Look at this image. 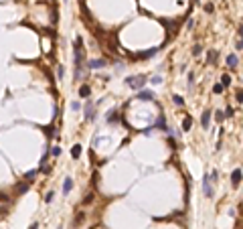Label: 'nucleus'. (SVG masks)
Listing matches in <instances>:
<instances>
[{"label":"nucleus","instance_id":"nucleus-1","mask_svg":"<svg viewBox=\"0 0 243 229\" xmlns=\"http://www.w3.org/2000/svg\"><path fill=\"white\" fill-rule=\"evenodd\" d=\"M73 55H75V77H81V69H83V41H81L79 37L75 39V51H73Z\"/></svg>","mask_w":243,"mask_h":229},{"label":"nucleus","instance_id":"nucleus-2","mask_svg":"<svg viewBox=\"0 0 243 229\" xmlns=\"http://www.w3.org/2000/svg\"><path fill=\"white\" fill-rule=\"evenodd\" d=\"M144 81H146L144 75H132V77H128L126 79V83L130 85V87H134V89H140V87L144 85Z\"/></svg>","mask_w":243,"mask_h":229},{"label":"nucleus","instance_id":"nucleus-3","mask_svg":"<svg viewBox=\"0 0 243 229\" xmlns=\"http://www.w3.org/2000/svg\"><path fill=\"white\" fill-rule=\"evenodd\" d=\"M83 110H85V120H87V122H93V120H95V112H93V103L89 102V100L85 102V108H83Z\"/></svg>","mask_w":243,"mask_h":229},{"label":"nucleus","instance_id":"nucleus-4","mask_svg":"<svg viewBox=\"0 0 243 229\" xmlns=\"http://www.w3.org/2000/svg\"><path fill=\"white\" fill-rule=\"evenodd\" d=\"M203 193H205V197H209V199L215 195V193H213V187H211V179H209V176H205V179H203Z\"/></svg>","mask_w":243,"mask_h":229},{"label":"nucleus","instance_id":"nucleus-5","mask_svg":"<svg viewBox=\"0 0 243 229\" xmlns=\"http://www.w3.org/2000/svg\"><path fill=\"white\" fill-rule=\"evenodd\" d=\"M241 179H243V172L239 170V168H237V170H233V174H231V184H233V187H239Z\"/></svg>","mask_w":243,"mask_h":229},{"label":"nucleus","instance_id":"nucleus-6","mask_svg":"<svg viewBox=\"0 0 243 229\" xmlns=\"http://www.w3.org/2000/svg\"><path fill=\"white\" fill-rule=\"evenodd\" d=\"M87 67H89V69L105 67V61H104V59H91V61H87Z\"/></svg>","mask_w":243,"mask_h":229},{"label":"nucleus","instance_id":"nucleus-7","mask_svg":"<svg viewBox=\"0 0 243 229\" xmlns=\"http://www.w3.org/2000/svg\"><path fill=\"white\" fill-rule=\"evenodd\" d=\"M71 189H73V179H69V176H67V179L63 181V195H69Z\"/></svg>","mask_w":243,"mask_h":229},{"label":"nucleus","instance_id":"nucleus-8","mask_svg":"<svg viewBox=\"0 0 243 229\" xmlns=\"http://www.w3.org/2000/svg\"><path fill=\"white\" fill-rule=\"evenodd\" d=\"M83 221H85V213H83V211H79V213L75 215V219L71 221V225H73V227H79Z\"/></svg>","mask_w":243,"mask_h":229},{"label":"nucleus","instance_id":"nucleus-9","mask_svg":"<svg viewBox=\"0 0 243 229\" xmlns=\"http://www.w3.org/2000/svg\"><path fill=\"white\" fill-rule=\"evenodd\" d=\"M156 51H158V49H148V51L138 53V55H134V57L136 59H148V57H152V55H156Z\"/></svg>","mask_w":243,"mask_h":229},{"label":"nucleus","instance_id":"nucleus-10","mask_svg":"<svg viewBox=\"0 0 243 229\" xmlns=\"http://www.w3.org/2000/svg\"><path fill=\"white\" fill-rule=\"evenodd\" d=\"M138 100H142V102H150V100H154V93L152 91H140Z\"/></svg>","mask_w":243,"mask_h":229},{"label":"nucleus","instance_id":"nucleus-11","mask_svg":"<svg viewBox=\"0 0 243 229\" xmlns=\"http://www.w3.org/2000/svg\"><path fill=\"white\" fill-rule=\"evenodd\" d=\"M209 122H211V112H203V118H201V126L203 128H209Z\"/></svg>","mask_w":243,"mask_h":229},{"label":"nucleus","instance_id":"nucleus-12","mask_svg":"<svg viewBox=\"0 0 243 229\" xmlns=\"http://www.w3.org/2000/svg\"><path fill=\"white\" fill-rule=\"evenodd\" d=\"M207 61L211 63V65H215V63L219 61V55H217V51H209V57H207Z\"/></svg>","mask_w":243,"mask_h":229},{"label":"nucleus","instance_id":"nucleus-13","mask_svg":"<svg viewBox=\"0 0 243 229\" xmlns=\"http://www.w3.org/2000/svg\"><path fill=\"white\" fill-rule=\"evenodd\" d=\"M89 93H91V87H89V85H81L79 87V95L81 97H89Z\"/></svg>","mask_w":243,"mask_h":229},{"label":"nucleus","instance_id":"nucleus-14","mask_svg":"<svg viewBox=\"0 0 243 229\" xmlns=\"http://www.w3.org/2000/svg\"><path fill=\"white\" fill-rule=\"evenodd\" d=\"M237 63H239V59L235 57V55H229V57H227V65H229L231 69H235V67H237Z\"/></svg>","mask_w":243,"mask_h":229},{"label":"nucleus","instance_id":"nucleus-15","mask_svg":"<svg viewBox=\"0 0 243 229\" xmlns=\"http://www.w3.org/2000/svg\"><path fill=\"white\" fill-rule=\"evenodd\" d=\"M190 126H193V118H190V116H186L185 122H182V130H185V132H188V130H190Z\"/></svg>","mask_w":243,"mask_h":229},{"label":"nucleus","instance_id":"nucleus-16","mask_svg":"<svg viewBox=\"0 0 243 229\" xmlns=\"http://www.w3.org/2000/svg\"><path fill=\"white\" fill-rule=\"evenodd\" d=\"M71 156H73V158H79L81 156V146L79 144H75V146L71 148Z\"/></svg>","mask_w":243,"mask_h":229},{"label":"nucleus","instance_id":"nucleus-17","mask_svg":"<svg viewBox=\"0 0 243 229\" xmlns=\"http://www.w3.org/2000/svg\"><path fill=\"white\" fill-rule=\"evenodd\" d=\"M51 154L57 158V156H61V146H51Z\"/></svg>","mask_w":243,"mask_h":229},{"label":"nucleus","instance_id":"nucleus-18","mask_svg":"<svg viewBox=\"0 0 243 229\" xmlns=\"http://www.w3.org/2000/svg\"><path fill=\"white\" fill-rule=\"evenodd\" d=\"M221 81H223V87H225V85H229V83H231V77H229V73H223Z\"/></svg>","mask_w":243,"mask_h":229},{"label":"nucleus","instance_id":"nucleus-19","mask_svg":"<svg viewBox=\"0 0 243 229\" xmlns=\"http://www.w3.org/2000/svg\"><path fill=\"white\" fill-rule=\"evenodd\" d=\"M91 201H93V193H87V195H85V199H83V205H89Z\"/></svg>","mask_w":243,"mask_h":229},{"label":"nucleus","instance_id":"nucleus-20","mask_svg":"<svg viewBox=\"0 0 243 229\" xmlns=\"http://www.w3.org/2000/svg\"><path fill=\"white\" fill-rule=\"evenodd\" d=\"M223 89H225V87H223V83H217V85H213V91H215V93H223Z\"/></svg>","mask_w":243,"mask_h":229},{"label":"nucleus","instance_id":"nucleus-21","mask_svg":"<svg viewBox=\"0 0 243 229\" xmlns=\"http://www.w3.org/2000/svg\"><path fill=\"white\" fill-rule=\"evenodd\" d=\"M215 120H217V122H223V120H225V114H223V112H215Z\"/></svg>","mask_w":243,"mask_h":229},{"label":"nucleus","instance_id":"nucleus-22","mask_svg":"<svg viewBox=\"0 0 243 229\" xmlns=\"http://www.w3.org/2000/svg\"><path fill=\"white\" fill-rule=\"evenodd\" d=\"M45 132H47V136H49V138H53V136H55V128H53V126L45 128Z\"/></svg>","mask_w":243,"mask_h":229},{"label":"nucleus","instance_id":"nucleus-23","mask_svg":"<svg viewBox=\"0 0 243 229\" xmlns=\"http://www.w3.org/2000/svg\"><path fill=\"white\" fill-rule=\"evenodd\" d=\"M172 100H174V103H176V105H182V103H185V100H182L180 95H174Z\"/></svg>","mask_w":243,"mask_h":229},{"label":"nucleus","instance_id":"nucleus-24","mask_svg":"<svg viewBox=\"0 0 243 229\" xmlns=\"http://www.w3.org/2000/svg\"><path fill=\"white\" fill-rule=\"evenodd\" d=\"M26 191H28V183L18 184V193H26Z\"/></svg>","mask_w":243,"mask_h":229},{"label":"nucleus","instance_id":"nucleus-25","mask_svg":"<svg viewBox=\"0 0 243 229\" xmlns=\"http://www.w3.org/2000/svg\"><path fill=\"white\" fill-rule=\"evenodd\" d=\"M211 179H213L211 183H217V179H219V172H217V170H213V172H211Z\"/></svg>","mask_w":243,"mask_h":229},{"label":"nucleus","instance_id":"nucleus-26","mask_svg":"<svg viewBox=\"0 0 243 229\" xmlns=\"http://www.w3.org/2000/svg\"><path fill=\"white\" fill-rule=\"evenodd\" d=\"M53 197H55V193H47V197H45V203H51V201H53Z\"/></svg>","mask_w":243,"mask_h":229},{"label":"nucleus","instance_id":"nucleus-27","mask_svg":"<svg viewBox=\"0 0 243 229\" xmlns=\"http://www.w3.org/2000/svg\"><path fill=\"white\" fill-rule=\"evenodd\" d=\"M154 126L156 128H164V118H158V122H156Z\"/></svg>","mask_w":243,"mask_h":229},{"label":"nucleus","instance_id":"nucleus-28","mask_svg":"<svg viewBox=\"0 0 243 229\" xmlns=\"http://www.w3.org/2000/svg\"><path fill=\"white\" fill-rule=\"evenodd\" d=\"M79 108H81L79 102H71V110H79Z\"/></svg>","mask_w":243,"mask_h":229},{"label":"nucleus","instance_id":"nucleus-29","mask_svg":"<svg viewBox=\"0 0 243 229\" xmlns=\"http://www.w3.org/2000/svg\"><path fill=\"white\" fill-rule=\"evenodd\" d=\"M193 55H195V57H198V55H201V47H195V49H193Z\"/></svg>","mask_w":243,"mask_h":229},{"label":"nucleus","instance_id":"nucleus-30","mask_svg":"<svg viewBox=\"0 0 243 229\" xmlns=\"http://www.w3.org/2000/svg\"><path fill=\"white\" fill-rule=\"evenodd\" d=\"M35 174H36V170H31V172H26V174H24V179H33Z\"/></svg>","mask_w":243,"mask_h":229},{"label":"nucleus","instance_id":"nucleus-31","mask_svg":"<svg viewBox=\"0 0 243 229\" xmlns=\"http://www.w3.org/2000/svg\"><path fill=\"white\" fill-rule=\"evenodd\" d=\"M233 116V108H227V112H225V118H231Z\"/></svg>","mask_w":243,"mask_h":229},{"label":"nucleus","instance_id":"nucleus-32","mask_svg":"<svg viewBox=\"0 0 243 229\" xmlns=\"http://www.w3.org/2000/svg\"><path fill=\"white\" fill-rule=\"evenodd\" d=\"M57 73H59V77H63V73H65V71H63V67H61V65L57 67Z\"/></svg>","mask_w":243,"mask_h":229},{"label":"nucleus","instance_id":"nucleus-33","mask_svg":"<svg viewBox=\"0 0 243 229\" xmlns=\"http://www.w3.org/2000/svg\"><path fill=\"white\" fill-rule=\"evenodd\" d=\"M4 213H6V207H2V205H0V215H4Z\"/></svg>","mask_w":243,"mask_h":229},{"label":"nucleus","instance_id":"nucleus-34","mask_svg":"<svg viewBox=\"0 0 243 229\" xmlns=\"http://www.w3.org/2000/svg\"><path fill=\"white\" fill-rule=\"evenodd\" d=\"M239 37H241V39H243V24H241V26H239Z\"/></svg>","mask_w":243,"mask_h":229},{"label":"nucleus","instance_id":"nucleus-35","mask_svg":"<svg viewBox=\"0 0 243 229\" xmlns=\"http://www.w3.org/2000/svg\"><path fill=\"white\" fill-rule=\"evenodd\" d=\"M31 229H39V225H36V223H33V225H31Z\"/></svg>","mask_w":243,"mask_h":229}]
</instances>
